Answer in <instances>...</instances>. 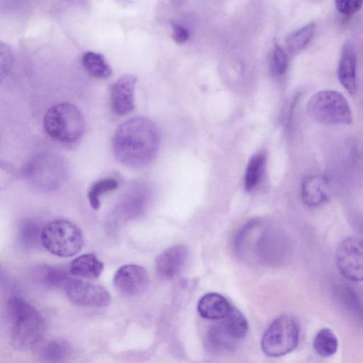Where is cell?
<instances>
[{"label": "cell", "mask_w": 363, "mask_h": 363, "mask_svg": "<svg viewBox=\"0 0 363 363\" xmlns=\"http://www.w3.org/2000/svg\"><path fill=\"white\" fill-rule=\"evenodd\" d=\"M43 127L53 140L65 145L79 141L85 129L81 111L74 105L62 102L50 107L45 114Z\"/></svg>", "instance_id": "cell-4"}, {"label": "cell", "mask_w": 363, "mask_h": 363, "mask_svg": "<svg viewBox=\"0 0 363 363\" xmlns=\"http://www.w3.org/2000/svg\"><path fill=\"white\" fill-rule=\"evenodd\" d=\"M64 288L69 301L78 306L106 307L111 301L108 291L100 284L69 279Z\"/></svg>", "instance_id": "cell-12"}, {"label": "cell", "mask_w": 363, "mask_h": 363, "mask_svg": "<svg viewBox=\"0 0 363 363\" xmlns=\"http://www.w3.org/2000/svg\"><path fill=\"white\" fill-rule=\"evenodd\" d=\"M72 345L66 340L55 338L50 340L39 352L41 361L46 362H63L67 361L72 355Z\"/></svg>", "instance_id": "cell-22"}, {"label": "cell", "mask_w": 363, "mask_h": 363, "mask_svg": "<svg viewBox=\"0 0 363 363\" xmlns=\"http://www.w3.org/2000/svg\"><path fill=\"white\" fill-rule=\"evenodd\" d=\"M113 285L118 291L128 296H135L143 293L149 284L147 271L140 265L125 264L115 273Z\"/></svg>", "instance_id": "cell-13"}, {"label": "cell", "mask_w": 363, "mask_h": 363, "mask_svg": "<svg viewBox=\"0 0 363 363\" xmlns=\"http://www.w3.org/2000/svg\"><path fill=\"white\" fill-rule=\"evenodd\" d=\"M160 145L156 125L145 117H134L117 128L113 141L116 158L132 168L148 165L155 157Z\"/></svg>", "instance_id": "cell-1"}, {"label": "cell", "mask_w": 363, "mask_h": 363, "mask_svg": "<svg viewBox=\"0 0 363 363\" xmlns=\"http://www.w3.org/2000/svg\"><path fill=\"white\" fill-rule=\"evenodd\" d=\"M189 258L188 248L183 245L170 247L155 259L156 273L162 279L175 277L184 268Z\"/></svg>", "instance_id": "cell-14"}, {"label": "cell", "mask_w": 363, "mask_h": 363, "mask_svg": "<svg viewBox=\"0 0 363 363\" xmlns=\"http://www.w3.org/2000/svg\"><path fill=\"white\" fill-rule=\"evenodd\" d=\"M67 175L64 159L50 152H39L32 157L24 167V176L33 188L51 191L62 185Z\"/></svg>", "instance_id": "cell-5"}, {"label": "cell", "mask_w": 363, "mask_h": 363, "mask_svg": "<svg viewBox=\"0 0 363 363\" xmlns=\"http://www.w3.org/2000/svg\"><path fill=\"white\" fill-rule=\"evenodd\" d=\"M77 1H79V0H77ZM81 1H85L86 0H81Z\"/></svg>", "instance_id": "cell-32"}, {"label": "cell", "mask_w": 363, "mask_h": 363, "mask_svg": "<svg viewBox=\"0 0 363 363\" xmlns=\"http://www.w3.org/2000/svg\"><path fill=\"white\" fill-rule=\"evenodd\" d=\"M234 245L242 259L266 266L280 264L288 252L287 240L282 231L260 220H252L242 226Z\"/></svg>", "instance_id": "cell-2"}, {"label": "cell", "mask_w": 363, "mask_h": 363, "mask_svg": "<svg viewBox=\"0 0 363 363\" xmlns=\"http://www.w3.org/2000/svg\"><path fill=\"white\" fill-rule=\"evenodd\" d=\"M232 306L221 294L208 293L199 301L197 311L200 316L207 320H218L225 317Z\"/></svg>", "instance_id": "cell-18"}, {"label": "cell", "mask_w": 363, "mask_h": 363, "mask_svg": "<svg viewBox=\"0 0 363 363\" xmlns=\"http://www.w3.org/2000/svg\"><path fill=\"white\" fill-rule=\"evenodd\" d=\"M42 245L48 252L60 257H69L77 255L84 245L81 229L74 223L57 219L44 226Z\"/></svg>", "instance_id": "cell-8"}, {"label": "cell", "mask_w": 363, "mask_h": 363, "mask_svg": "<svg viewBox=\"0 0 363 363\" xmlns=\"http://www.w3.org/2000/svg\"><path fill=\"white\" fill-rule=\"evenodd\" d=\"M336 265L341 274L352 281H363V240L348 237L339 245Z\"/></svg>", "instance_id": "cell-11"}, {"label": "cell", "mask_w": 363, "mask_h": 363, "mask_svg": "<svg viewBox=\"0 0 363 363\" xmlns=\"http://www.w3.org/2000/svg\"><path fill=\"white\" fill-rule=\"evenodd\" d=\"M82 64L84 69L96 78L105 79L111 75V66L100 53L93 51L85 52L82 57Z\"/></svg>", "instance_id": "cell-23"}, {"label": "cell", "mask_w": 363, "mask_h": 363, "mask_svg": "<svg viewBox=\"0 0 363 363\" xmlns=\"http://www.w3.org/2000/svg\"><path fill=\"white\" fill-rule=\"evenodd\" d=\"M331 186L324 175L313 174L305 177L301 182V195L303 202L311 207L324 204L329 201Z\"/></svg>", "instance_id": "cell-15"}, {"label": "cell", "mask_w": 363, "mask_h": 363, "mask_svg": "<svg viewBox=\"0 0 363 363\" xmlns=\"http://www.w3.org/2000/svg\"><path fill=\"white\" fill-rule=\"evenodd\" d=\"M307 113L315 121L324 125H349L352 114L345 96L333 90L315 93L307 104Z\"/></svg>", "instance_id": "cell-7"}, {"label": "cell", "mask_w": 363, "mask_h": 363, "mask_svg": "<svg viewBox=\"0 0 363 363\" xmlns=\"http://www.w3.org/2000/svg\"><path fill=\"white\" fill-rule=\"evenodd\" d=\"M172 38L179 43L182 44L186 42L189 38V33L188 30L180 24L176 23H172Z\"/></svg>", "instance_id": "cell-31"}, {"label": "cell", "mask_w": 363, "mask_h": 363, "mask_svg": "<svg viewBox=\"0 0 363 363\" xmlns=\"http://www.w3.org/2000/svg\"><path fill=\"white\" fill-rule=\"evenodd\" d=\"M357 57L354 50L350 45H345L340 57L337 77L340 83L350 95L357 90Z\"/></svg>", "instance_id": "cell-17"}, {"label": "cell", "mask_w": 363, "mask_h": 363, "mask_svg": "<svg viewBox=\"0 0 363 363\" xmlns=\"http://www.w3.org/2000/svg\"><path fill=\"white\" fill-rule=\"evenodd\" d=\"M118 183L114 178H104L94 182L89 187L87 198L90 206L94 210L100 208L101 196L118 188Z\"/></svg>", "instance_id": "cell-26"}, {"label": "cell", "mask_w": 363, "mask_h": 363, "mask_svg": "<svg viewBox=\"0 0 363 363\" xmlns=\"http://www.w3.org/2000/svg\"><path fill=\"white\" fill-rule=\"evenodd\" d=\"M289 58L286 51L279 45L275 44L272 52L270 68L273 74L283 75L288 67Z\"/></svg>", "instance_id": "cell-28"}, {"label": "cell", "mask_w": 363, "mask_h": 363, "mask_svg": "<svg viewBox=\"0 0 363 363\" xmlns=\"http://www.w3.org/2000/svg\"><path fill=\"white\" fill-rule=\"evenodd\" d=\"M31 274L36 282L48 288L65 286L70 279V272L65 268L49 264L35 266Z\"/></svg>", "instance_id": "cell-19"}, {"label": "cell", "mask_w": 363, "mask_h": 363, "mask_svg": "<svg viewBox=\"0 0 363 363\" xmlns=\"http://www.w3.org/2000/svg\"><path fill=\"white\" fill-rule=\"evenodd\" d=\"M337 11L344 15L357 13L363 5V0H335Z\"/></svg>", "instance_id": "cell-29"}, {"label": "cell", "mask_w": 363, "mask_h": 363, "mask_svg": "<svg viewBox=\"0 0 363 363\" xmlns=\"http://www.w3.org/2000/svg\"><path fill=\"white\" fill-rule=\"evenodd\" d=\"M6 315L11 342L20 351L30 350L43 337L45 322L35 308L26 300L9 298L6 306Z\"/></svg>", "instance_id": "cell-3"}, {"label": "cell", "mask_w": 363, "mask_h": 363, "mask_svg": "<svg viewBox=\"0 0 363 363\" xmlns=\"http://www.w3.org/2000/svg\"><path fill=\"white\" fill-rule=\"evenodd\" d=\"M153 196V189L146 182L131 184L111 211L108 223L115 228L142 216L148 208Z\"/></svg>", "instance_id": "cell-10"}, {"label": "cell", "mask_w": 363, "mask_h": 363, "mask_svg": "<svg viewBox=\"0 0 363 363\" xmlns=\"http://www.w3.org/2000/svg\"><path fill=\"white\" fill-rule=\"evenodd\" d=\"M137 78L132 74L121 77L111 89V106L118 115H125L134 108V90Z\"/></svg>", "instance_id": "cell-16"}, {"label": "cell", "mask_w": 363, "mask_h": 363, "mask_svg": "<svg viewBox=\"0 0 363 363\" xmlns=\"http://www.w3.org/2000/svg\"><path fill=\"white\" fill-rule=\"evenodd\" d=\"M44 226L33 218L21 221L18 227L17 242L24 250H34L42 245L41 237Z\"/></svg>", "instance_id": "cell-20"}, {"label": "cell", "mask_w": 363, "mask_h": 363, "mask_svg": "<svg viewBox=\"0 0 363 363\" xmlns=\"http://www.w3.org/2000/svg\"><path fill=\"white\" fill-rule=\"evenodd\" d=\"M0 57H1V75L3 76L10 69L12 63V53L10 47L1 42L0 44Z\"/></svg>", "instance_id": "cell-30"}, {"label": "cell", "mask_w": 363, "mask_h": 363, "mask_svg": "<svg viewBox=\"0 0 363 363\" xmlns=\"http://www.w3.org/2000/svg\"><path fill=\"white\" fill-rule=\"evenodd\" d=\"M211 325L206 333L207 349L215 354H224L235 350L246 336L248 323L244 315L232 306L228 314Z\"/></svg>", "instance_id": "cell-6"}, {"label": "cell", "mask_w": 363, "mask_h": 363, "mask_svg": "<svg viewBox=\"0 0 363 363\" xmlns=\"http://www.w3.org/2000/svg\"><path fill=\"white\" fill-rule=\"evenodd\" d=\"M104 263L92 253L82 255L72 260L70 274L84 278L96 279L103 272Z\"/></svg>", "instance_id": "cell-21"}, {"label": "cell", "mask_w": 363, "mask_h": 363, "mask_svg": "<svg viewBox=\"0 0 363 363\" xmlns=\"http://www.w3.org/2000/svg\"><path fill=\"white\" fill-rule=\"evenodd\" d=\"M315 30V23H310L289 35L286 40L289 52L296 53L305 48L312 39Z\"/></svg>", "instance_id": "cell-27"}, {"label": "cell", "mask_w": 363, "mask_h": 363, "mask_svg": "<svg viewBox=\"0 0 363 363\" xmlns=\"http://www.w3.org/2000/svg\"><path fill=\"white\" fill-rule=\"evenodd\" d=\"M313 347L315 352L323 357L333 355L338 347V340L335 334L329 328H322L313 339Z\"/></svg>", "instance_id": "cell-25"}, {"label": "cell", "mask_w": 363, "mask_h": 363, "mask_svg": "<svg viewBox=\"0 0 363 363\" xmlns=\"http://www.w3.org/2000/svg\"><path fill=\"white\" fill-rule=\"evenodd\" d=\"M299 334L297 320L290 315H281L264 333L261 340L262 350L269 357L284 356L296 349Z\"/></svg>", "instance_id": "cell-9"}, {"label": "cell", "mask_w": 363, "mask_h": 363, "mask_svg": "<svg viewBox=\"0 0 363 363\" xmlns=\"http://www.w3.org/2000/svg\"><path fill=\"white\" fill-rule=\"evenodd\" d=\"M266 155L264 153H257L250 160L245 174V189L252 191L260 183L265 167Z\"/></svg>", "instance_id": "cell-24"}]
</instances>
